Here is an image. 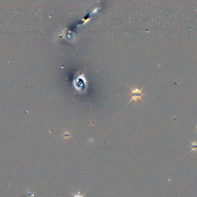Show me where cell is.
Segmentation results:
<instances>
[{
  "label": "cell",
  "mask_w": 197,
  "mask_h": 197,
  "mask_svg": "<svg viewBox=\"0 0 197 197\" xmlns=\"http://www.w3.org/2000/svg\"><path fill=\"white\" fill-rule=\"evenodd\" d=\"M142 89H138L137 87L134 89H132L130 88V95L131 96V99H130L129 103L131 101L134 100L136 102H137L138 99H142V96H143V94L142 93Z\"/></svg>",
  "instance_id": "1"
},
{
  "label": "cell",
  "mask_w": 197,
  "mask_h": 197,
  "mask_svg": "<svg viewBox=\"0 0 197 197\" xmlns=\"http://www.w3.org/2000/svg\"><path fill=\"white\" fill-rule=\"evenodd\" d=\"M191 147H192L191 152H193V151H197V142H192Z\"/></svg>",
  "instance_id": "2"
}]
</instances>
